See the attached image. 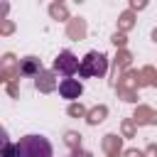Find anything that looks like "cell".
<instances>
[{"label":"cell","mask_w":157,"mask_h":157,"mask_svg":"<svg viewBox=\"0 0 157 157\" xmlns=\"http://www.w3.org/2000/svg\"><path fill=\"white\" fill-rule=\"evenodd\" d=\"M52 142L42 135H25L17 140V157H52Z\"/></svg>","instance_id":"obj_1"},{"label":"cell","mask_w":157,"mask_h":157,"mask_svg":"<svg viewBox=\"0 0 157 157\" xmlns=\"http://www.w3.org/2000/svg\"><path fill=\"white\" fill-rule=\"evenodd\" d=\"M137 86H142V71H125L120 78H118V83H115V91H118V96L123 98V101H128V103H135L137 101Z\"/></svg>","instance_id":"obj_2"},{"label":"cell","mask_w":157,"mask_h":157,"mask_svg":"<svg viewBox=\"0 0 157 157\" xmlns=\"http://www.w3.org/2000/svg\"><path fill=\"white\" fill-rule=\"evenodd\" d=\"M105 71H108V56H105V54H101V52H88V54L81 59L78 76L93 78V76H103Z\"/></svg>","instance_id":"obj_3"},{"label":"cell","mask_w":157,"mask_h":157,"mask_svg":"<svg viewBox=\"0 0 157 157\" xmlns=\"http://www.w3.org/2000/svg\"><path fill=\"white\" fill-rule=\"evenodd\" d=\"M78 69H81V64H78V59H76L69 49L59 52V56L54 59V71L61 74V76H74Z\"/></svg>","instance_id":"obj_4"},{"label":"cell","mask_w":157,"mask_h":157,"mask_svg":"<svg viewBox=\"0 0 157 157\" xmlns=\"http://www.w3.org/2000/svg\"><path fill=\"white\" fill-rule=\"evenodd\" d=\"M59 93H61V98H69V101H74V98H78L81 93H83V86H81V81H76V78H64L61 83H59Z\"/></svg>","instance_id":"obj_5"},{"label":"cell","mask_w":157,"mask_h":157,"mask_svg":"<svg viewBox=\"0 0 157 157\" xmlns=\"http://www.w3.org/2000/svg\"><path fill=\"white\" fill-rule=\"evenodd\" d=\"M0 76H2V81H7V83L20 76V61H15L12 54H5V56H2V71H0Z\"/></svg>","instance_id":"obj_6"},{"label":"cell","mask_w":157,"mask_h":157,"mask_svg":"<svg viewBox=\"0 0 157 157\" xmlns=\"http://www.w3.org/2000/svg\"><path fill=\"white\" fill-rule=\"evenodd\" d=\"M103 152H105V157H118L120 152H123V137L120 135H105L103 137Z\"/></svg>","instance_id":"obj_7"},{"label":"cell","mask_w":157,"mask_h":157,"mask_svg":"<svg viewBox=\"0 0 157 157\" xmlns=\"http://www.w3.org/2000/svg\"><path fill=\"white\" fill-rule=\"evenodd\" d=\"M132 120H135L137 125H157V110H152V108H147V105H137Z\"/></svg>","instance_id":"obj_8"},{"label":"cell","mask_w":157,"mask_h":157,"mask_svg":"<svg viewBox=\"0 0 157 157\" xmlns=\"http://www.w3.org/2000/svg\"><path fill=\"white\" fill-rule=\"evenodd\" d=\"M20 74L22 76H39L42 74V61L37 56H25L20 61Z\"/></svg>","instance_id":"obj_9"},{"label":"cell","mask_w":157,"mask_h":157,"mask_svg":"<svg viewBox=\"0 0 157 157\" xmlns=\"http://www.w3.org/2000/svg\"><path fill=\"white\" fill-rule=\"evenodd\" d=\"M34 86H37V91H42V93H49V91H54V88H56V78H54V71H42V74L37 76Z\"/></svg>","instance_id":"obj_10"},{"label":"cell","mask_w":157,"mask_h":157,"mask_svg":"<svg viewBox=\"0 0 157 157\" xmlns=\"http://www.w3.org/2000/svg\"><path fill=\"white\" fill-rule=\"evenodd\" d=\"M66 34L71 37V39H83L86 37V20H81V17H76V20H69V27H66Z\"/></svg>","instance_id":"obj_11"},{"label":"cell","mask_w":157,"mask_h":157,"mask_svg":"<svg viewBox=\"0 0 157 157\" xmlns=\"http://www.w3.org/2000/svg\"><path fill=\"white\" fill-rule=\"evenodd\" d=\"M105 115H108V108H105V105H96L93 110H88L86 123H88V125H98V123L105 120Z\"/></svg>","instance_id":"obj_12"},{"label":"cell","mask_w":157,"mask_h":157,"mask_svg":"<svg viewBox=\"0 0 157 157\" xmlns=\"http://www.w3.org/2000/svg\"><path fill=\"white\" fill-rule=\"evenodd\" d=\"M130 59H132V54H130L128 49H118V56H115V64H113V66H115V78H118V71L130 64Z\"/></svg>","instance_id":"obj_13"},{"label":"cell","mask_w":157,"mask_h":157,"mask_svg":"<svg viewBox=\"0 0 157 157\" xmlns=\"http://www.w3.org/2000/svg\"><path fill=\"white\" fill-rule=\"evenodd\" d=\"M132 25H135V12H132V10H128V12H123V15L118 17V29H120V32H128Z\"/></svg>","instance_id":"obj_14"},{"label":"cell","mask_w":157,"mask_h":157,"mask_svg":"<svg viewBox=\"0 0 157 157\" xmlns=\"http://www.w3.org/2000/svg\"><path fill=\"white\" fill-rule=\"evenodd\" d=\"M49 15H52L54 20H69V10H66L61 2H54V5L49 7Z\"/></svg>","instance_id":"obj_15"},{"label":"cell","mask_w":157,"mask_h":157,"mask_svg":"<svg viewBox=\"0 0 157 157\" xmlns=\"http://www.w3.org/2000/svg\"><path fill=\"white\" fill-rule=\"evenodd\" d=\"M142 86H157V71L152 66L142 69Z\"/></svg>","instance_id":"obj_16"},{"label":"cell","mask_w":157,"mask_h":157,"mask_svg":"<svg viewBox=\"0 0 157 157\" xmlns=\"http://www.w3.org/2000/svg\"><path fill=\"white\" fill-rule=\"evenodd\" d=\"M64 142H66L71 150H76V147H81V135H78V132H74V130H69V132H66V137H64Z\"/></svg>","instance_id":"obj_17"},{"label":"cell","mask_w":157,"mask_h":157,"mask_svg":"<svg viewBox=\"0 0 157 157\" xmlns=\"http://www.w3.org/2000/svg\"><path fill=\"white\" fill-rule=\"evenodd\" d=\"M123 135L125 137H135V120L132 118H125L123 120Z\"/></svg>","instance_id":"obj_18"},{"label":"cell","mask_w":157,"mask_h":157,"mask_svg":"<svg viewBox=\"0 0 157 157\" xmlns=\"http://www.w3.org/2000/svg\"><path fill=\"white\" fill-rule=\"evenodd\" d=\"M2 145H5V150H2V157H17V142L12 145L7 137L2 140Z\"/></svg>","instance_id":"obj_19"},{"label":"cell","mask_w":157,"mask_h":157,"mask_svg":"<svg viewBox=\"0 0 157 157\" xmlns=\"http://www.w3.org/2000/svg\"><path fill=\"white\" fill-rule=\"evenodd\" d=\"M69 115H74V118H83V115H88V113H86V108H83L81 103H71V105H69Z\"/></svg>","instance_id":"obj_20"},{"label":"cell","mask_w":157,"mask_h":157,"mask_svg":"<svg viewBox=\"0 0 157 157\" xmlns=\"http://www.w3.org/2000/svg\"><path fill=\"white\" fill-rule=\"evenodd\" d=\"M118 49H125V44H128V37H125V32H115L113 34V39H110Z\"/></svg>","instance_id":"obj_21"},{"label":"cell","mask_w":157,"mask_h":157,"mask_svg":"<svg viewBox=\"0 0 157 157\" xmlns=\"http://www.w3.org/2000/svg\"><path fill=\"white\" fill-rule=\"evenodd\" d=\"M147 2L150 0H130V10H142V7H147Z\"/></svg>","instance_id":"obj_22"},{"label":"cell","mask_w":157,"mask_h":157,"mask_svg":"<svg viewBox=\"0 0 157 157\" xmlns=\"http://www.w3.org/2000/svg\"><path fill=\"white\" fill-rule=\"evenodd\" d=\"M145 157H157V145H147V150H145Z\"/></svg>","instance_id":"obj_23"},{"label":"cell","mask_w":157,"mask_h":157,"mask_svg":"<svg viewBox=\"0 0 157 157\" xmlns=\"http://www.w3.org/2000/svg\"><path fill=\"white\" fill-rule=\"evenodd\" d=\"M10 32H12V22L5 20V22H2V34H10Z\"/></svg>","instance_id":"obj_24"},{"label":"cell","mask_w":157,"mask_h":157,"mask_svg":"<svg viewBox=\"0 0 157 157\" xmlns=\"http://www.w3.org/2000/svg\"><path fill=\"white\" fill-rule=\"evenodd\" d=\"M125 157H145V155H142V152H137V150H128V152H125Z\"/></svg>","instance_id":"obj_25"},{"label":"cell","mask_w":157,"mask_h":157,"mask_svg":"<svg viewBox=\"0 0 157 157\" xmlns=\"http://www.w3.org/2000/svg\"><path fill=\"white\" fill-rule=\"evenodd\" d=\"M7 91H10V96H17V86H15V83H12V81H10V83H7Z\"/></svg>","instance_id":"obj_26"},{"label":"cell","mask_w":157,"mask_h":157,"mask_svg":"<svg viewBox=\"0 0 157 157\" xmlns=\"http://www.w3.org/2000/svg\"><path fill=\"white\" fill-rule=\"evenodd\" d=\"M152 39H155V42H157V29H155V32H152Z\"/></svg>","instance_id":"obj_27"},{"label":"cell","mask_w":157,"mask_h":157,"mask_svg":"<svg viewBox=\"0 0 157 157\" xmlns=\"http://www.w3.org/2000/svg\"><path fill=\"white\" fill-rule=\"evenodd\" d=\"M59 2H61V0H59Z\"/></svg>","instance_id":"obj_28"}]
</instances>
